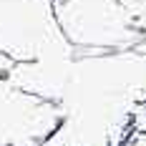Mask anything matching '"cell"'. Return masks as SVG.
Returning a JSON list of instances; mask_svg holds the SVG:
<instances>
[{
    "mask_svg": "<svg viewBox=\"0 0 146 146\" xmlns=\"http://www.w3.org/2000/svg\"><path fill=\"white\" fill-rule=\"evenodd\" d=\"M63 38L78 48H126L139 40L133 15L118 0H53Z\"/></svg>",
    "mask_w": 146,
    "mask_h": 146,
    "instance_id": "2",
    "label": "cell"
},
{
    "mask_svg": "<svg viewBox=\"0 0 146 146\" xmlns=\"http://www.w3.org/2000/svg\"><path fill=\"white\" fill-rule=\"evenodd\" d=\"M56 111L38 96L15 88L8 78H0V146L13 144L40 126H50Z\"/></svg>",
    "mask_w": 146,
    "mask_h": 146,
    "instance_id": "3",
    "label": "cell"
},
{
    "mask_svg": "<svg viewBox=\"0 0 146 146\" xmlns=\"http://www.w3.org/2000/svg\"><path fill=\"white\" fill-rule=\"evenodd\" d=\"M118 3H121V5L133 15V18H139V15L146 10V0H118Z\"/></svg>",
    "mask_w": 146,
    "mask_h": 146,
    "instance_id": "4",
    "label": "cell"
},
{
    "mask_svg": "<svg viewBox=\"0 0 146 146\" xmlns=\"http://www.w3.org/2000/svg\"><path fill=\"white\" fill-rule=\"evenodd\" d=\"M136 28H144V30H146V10L139 15V20H136Z\"/></svg>",
    "mask_w": 146,
    "mask_h": 146,
    "instance_id": "5",
    "label": "cell"
},
{
    "mask_svg": "<svg viewBox=\"0 0 146 146\" xmlns=\"http://www.w3.org/2000/svg\"><path fill=\"white\" fill-rule=\"evenodd\" d=\"M53 0H0V56L13 63L38 58H71Z\"/></svg>",
    "mask_w": 146,
    "mask_h": 146,
    "instance_id": "1",
    "label": "cell"
}]
</instances>
